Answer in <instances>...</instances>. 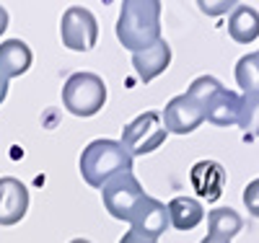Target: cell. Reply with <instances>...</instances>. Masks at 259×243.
I'll list each match as a JSON object with an SVG mask.
<instances>
[{
    "mask_svg": "<svg viewBox=\"0 0 259 243\" xmlns=\"http://www.w3.org/2000/svg\"><path fill=\"white\" fill-rule=\"evenodd\" d=\"M117 39L133 55L153 47L158 39H163L158 0H124L117 21Z\"/></svg>",
    "mask_w": 259,
    "mask_h": 243,
    "instance_id": "1",
    "label": "cell"
},
{
    "mask_svg": "<svg viewBox=\"0 0 259 243\" xmlns=\"http://www.w3.org/2000/svg\"><path fill=\"white\" fill-rule=\"evenodd\" d=\"M127 171H133V156L117 140H94L80 153V176L94 189Z\"/></svg>",
    "mask_w": 259,
    "mask_h": 243,
    "instance_id": "2",
    "label": "cell"
},
{
    "mask_svg": "<svg viewBox=\"0 0 259 243\" xmlns=\"http://www.w3.org/2000/svg\"><path fill=\"white\" fill-rule=\"evenodd\" d=\"M106 85L96 73H73L62 85V104L75 117H94L104 109Z\"/></svg>",
    "mask_w": 259,
    "mask_h": 243,
    "instance_id": "3",
    "label": "cell"
},
{
    "mask_svg": "<svg viewBox=\"0 0 259 243\" xmlns=\"http://www.w3.org/2000/svg\"><path fill=\"white\" fill-rule=\"evenodd\" d=\"M166 127L161 119V112H145L135 117L124 129H122V148L130 156H148V153L158 150L166 142Z\"/></svg>",
    "mask_w": 259,
    "mask_h": 243,
    "instance_id": "4",
    "label": "cell"
},
{
    "mask_svg": "<svg viewBox=\"0 0 259 243\" xmlns=\"http://www.w3.org/2000/svg\"><path fill=\"white\" fill-rule=\"evenodd\" d=\"M143 197H145V191H143L138 176L133 171L119 173L101 186V200H104L106 212L117 220H127V223H130V217H133V212L140 205Z\"/></svg>",
    "mask_w": 259,
    "mask_h": 243,
    "instance_id": "5",
    "label": "cell"
},
{
    "mask_svg": "<svg viewBox=\"0 0 259 243\" xmlns=\"http://www.w3.org/2000/svg\"><path fill=\"white\" fill-rule=\"evenodd\" d=\"M60 36L62 44L73 52H89L96 47L99 39V24L89 8L83 6H70L68 11L62 13L60 21Z\"/></svg>",
    "mask_w": 259,
    "mask_h": 243,
    "instance_id": "6",
    "label": "cell"
},
{
    "mask_svg": "<svg viewBox=\"0 0 259 243\" xmlns=\"http://www.w3.org/2000/svg\"><path fill=\"white\" fill-rule=\"evenodd\" d=\"M161 119H163L166 132L189 135V132H194L205 122V112H202L200 104H194L187 93H182V96H174L166 104V109L161 112Z\"/></svg>",
    "mask_w": 259,
    "mask_h": 243,
    "instance_id": "7",
    "label": "cell"
},
{
    "mask_svg": "<svg viewBox=\"0 0 259 243\" xmlns=\"http://www.w3.org/2000/svg\"><path fill=\"white\" fill-rule=\"evenodd\" d=\"M130 225H133V233H140L145 238L158 240V235H163L168 230V207L163 202H158L156 197H143L140 205L135 207L133 217H130Z\"/></svg>",
    "mask_w": 259,
    "mask_h": 243,
    "instance_id": "8",
    "label": "cell"
},
{
    "mask_svg": "<svg viewBox=\"0 0 259 243\" xmlns=\"http://www.w3.org/2000/svg\"><path fill=\"white\" fill-rule=\"evenodd\" d=\"M29 210V189L16 176L0 179V225H16Z\"/></svg>",
    "mask_w": 259,
    "mask_h": 243,
    "instance_id": "9",
    "label": "cell"
},
{
    "mask_svg": "<svg viewBox=\"0 0 259 243\" xmlns=\"http://www.w3.org/2000/svg\"><path fill=\"white\" fill-rule=\"evenodd\" d=\"M239 106H241V96L236 91L223 88V83L210 93L207 104H205V122L215 124V127H231L239 124Z\"/></svg>",
    "mask_w": 259,
    "mask_h": 243,
    "instance_id": "10",
    "label": "cell"
},
{
    "mask_svg": "<svg viewBox=\"0 0 259 243\" xmlns=\"http://www.w3.org/2000/svg\"><path fill=\"white\" fill-rule=\"evenodd\" d=\"M189 179H192L194 191H197L202 200L215 202V200H218V197L223 194V186H226V171H223L221 163H215V161H200V163H194V166H192Z\"/></svg>",
    "mask_w": 259,
    "mask_h": 243,
    "instance_id": "11",
    "label": "cell"
},
{
    "mask_svg": "<svg viewBox=\"0 0 259 243\" xmlns=\"http://www.w3.org/2000/svg\"><path fill=\"white\" fill-rule=\"evenodd\" d=\"M168 65H171V47H168L166 39H158L153 47L133 55V68H135V73L143 83H150L161 73H166Z\"/></svg>",
    "mask_w": 259,
    "mask_h": 243,
    "instance_id": "12",
    "label": "cell"
},
{
    "mask_svg": "<svg viewBox=\"0 0 259 243\" xmlns=\"http://www.w3.org/2000/svg\"><path fill=\"white\" fill-rule=\"evenodd\" d=\"M31 50L26 41L21 39H8L0 44V73H3L8 80L11 78H21L29 68H31Z\"/></svg>",
    "mask_w": 259,
    "mask_h": 243,
    "instance_id": "13",
    "label": "cell"
},
{
    "mask_svg": "<svg viewBox=\"0 0 259 243\" xmlns=\"http://www.w3.org/2000/svg\"><path fill=\"white\" fill-rule=\"evenodd\" d=\"M166 207H168V223L179 233L194 230L205 220V207L192 197H174Z\"/></svg>",
    "mask_w": 259,
    "mask_h": 243,
    "instance_id": "14",
    "label": "cell"
},
{
    "mask_svg": "<svg viewBox=\"0 0 259 243\" xmlns=\"http://www.w3.org/2000/svg\"><path fill=\"white\" fill-rule=\"evenodd\" d=\"M228 34L236 44H251L259 36V13L251 6L239 3L228 16Z\"/></svg>",
    "mask_w": 259,
    "mask_h": 243,
    "instance_id": "15",
    "label": "cell"
},
{
    "mask_svg": "<svg viewBox=\"0 0 259 243\" xmlns=\"http://www.w3.org/2000/svg\"><path fill=\"white\" fill-rule=\"evenodd\" d=\"M244 228V220L241 215L231 210V207H218V210H212L207 215V235H215V238H226L231 240L233 235H239Z\"/></svg>",
    "mask_w": 259,
    "mask_h": 243,
    "instance_id": "16",
    "label": "cell"
},
{
    "mask_svg": "<svg viewBox=\"0 0 259 243\" xmlns=\"http://www.w3.org/2000/svg\"><path fill=\"white\" fill-rule=\"evenodd\" d=\"M236 83L244 93H259V52L244 55L236 62Z\"/></svg>",
    "mask_w": 259,
    "mask_h": 243,
    "instance_id": "17",
    "label": "cell"
},
{
    "mask_svg": "<svg viewBox=\"0 0 259 243\" xmlns=\"http://www.w3.org/2000/svg\"><path fill=\"white\" fill-rule=\"evenodd\" d=\"M239 127L244 129V137H259V93H244L239 106Z\"/></svg>",
    "mask_w": 259,
    "mask_h": 243,
    "instance_id": "18",
    "label": "cell"
},
{
    "mask_svg": "<svg viewBox=\"0 0 259 243\" xmlns=\"http://www.w3.org/2000/svg\"><path fill=\"white\" fill-rule=\"evenodd\" d=\"M244 205H246L249 215L259 217V179H254L244 186Z\"/></svg>",
    "mask_w": 259,
    "mask_h": 243,
    "instance_id": "19",
    "label": "cell"
},
{
    "mask_svg": "<svg viewBox=\"0 0 259 243\" xmlns=\"http://www.w3.org/2000/svg\"><path fill=\"white\" fill-rule=\"evenodd\" d=\"M200 11L207 13V16H221V13H228L231 8H236L239 3H228V0H221V3H205V0H200Z\"/></svg>",
    "mask_w": 259,
    "mask_h": 243,
    "instance_id": "20",
    "label": "cell"
},
{
    "mask_svg": "<svg viewBox=\"0 0 259 243\" xmlns=\"http://www.w3.org/2000/svg\"><path fill=\"white\" fill-rule=\"evenodd\" d=\"M119 243H156L153 238H145V235H140V233H133V230H130V233H124L122 235V240Z\"/></svg>",
    "mask_w": 259,
    "mask_h": 243,
    "instance_id": "21",
    "label": "cell"
},
{
    "mask_svg": "<svg viewBox=\"0 0 259 243\" xmlns=\"http://www.w3.org/2000/svg\"><path fill=\"white\" fill-rule=\"evenodd\" d=\"M6 96H8V78L0 73V104L6 101Z\"/></svg>",
    "mask_w": 259,
    "mask_h": 243,
    "instance_id": "22",
    "label": "cell"
},
{
    "mask_svg": "<svg viewBox=\"0 0 259 243\" xmlns=\"http://www.w3.org/2000/svg\"><path fill=\"white\" fill-rule=\"evenodd\" d=\"M6 29H8V11L0 6V34H3Z\"/></svg>",
    "mask_w": 259,
    "mask_h": 243,
    "instance_id": "23",
    "label": "cell"
},
{
    "mask_svg": "<svg viewBox=\"0 0 259 243\" xmlns=\"http://www.w3.org/2000/svg\"><path fill=\"white\" fill-rule=\"evenodd\" d=\"M200 243H231V240H226V238H215V235H207V238H202Z\"/></svg>",
    "mask_w": 259,
    "mask_h": 243,
    "instance_id": "24",
    "label": "cell"
},
{
    "mask_svg": "<svg viewBox=\"0 0 259 243\" xmlns=\"http://www.w3.org/2000/svg\"><path fill=\"white\" fill-rule=\"evenodd\" d=\"M70 243H91V240H85V238H75V240H70Z\"/></svg>",
    "mask_w": 259,
    "mask_h": 243,
    "instance_id": "25",
    "label": "cell"
}]
</instances>
